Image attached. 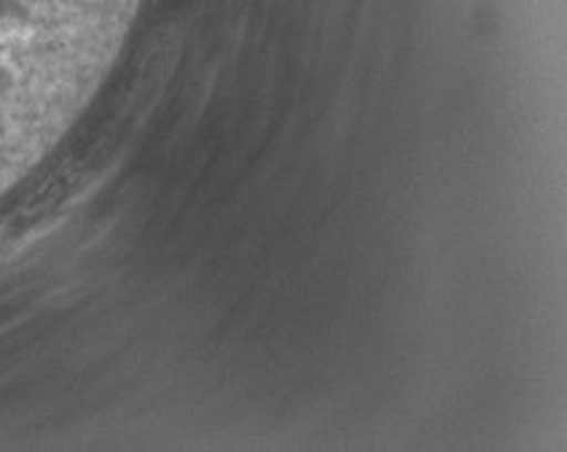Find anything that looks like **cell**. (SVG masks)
<instances>
[{
  "label": "cell",
  "mask_w": 567,
  "mask_h": 452,
  "mask_svg": "<svg viewBox=\"0 0 567 452\" xmlns=\"http://www.w3.org/2000/svg\"><path fill=\"white\" fill-rule=\"evenodd\" d=\"M113 6L116 0H0V199L71 116Z\"/></svg>",
  "instance_id": "1"
}]
</instances>
